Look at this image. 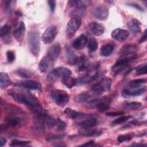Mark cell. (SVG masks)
Returning <instances> with one entry per match:
<instances>
[{
  "instance_id": "41",
  "label": "cell",
  "mask_w": 147,
  "mask_h": 147,
  "mask_svg": "<svg viewBox=\"0 0 147 147\" xmlns=\"http://www.w3.org/2000/svg\"><path fill=\"white\" fill-rule=\"evenodd\" d=\"M132 138L130 134H125V135H121L118 137L117 140L119 142L121 143L125 141H129L131 140Z\"/></svg>"
},
{
  "instance_id": "46",
  "label": "cell",
  "mask_w": 147,
  "mask_h": 147,
  "mask_svg": "<svg viewBox=\"0 0 147 147\" xmlns=\"http://www.w3.org/2000/svg\"><path fill=\"white\" fill-rule=\"evenodd\" d=\"M48 3L49 6L50 10L52 12H53L55 9V7H56V2L53 0H49V1H48Z\"/></svg>"
},
{
  "instance_id": "4",
  "label": "cell",
  "mask_w": 147,
  "mask_h": 147,
  "mask_svg": "<svg viewBox=\"0 0 147 147\" xmlns=\"http://www.w3.org/2000/svg\"><path fill=\"white\" fill-rule=\"evenodd\" d=\"M28 45L30 52L36 57L39 55L40 51V40L38 34L36 32H32L28 36Z\"/></svg>"
},
{
  "instance_id": "29",
  "label": "cell",
  "mask_w": 147,
  "mask_h": 147,
  "mask_svg": "<svg viewBox=\"0 0 147 147\" xmlns=\"http://www.w3.org/2000/svg\"><path fill=\"white\" fill-rule=\"evenodd\" d=\"M65 52L67 59L68 60V63L71 65L76 64L78 59V57L75 55V53L69 48H67Z\"/></svg>"
},
{
  "instance_id": "6",
  "label": "cell",
  "mask_w": 147,
  "mask_h": 147,
  "mask_svg": "<svg viewBox=\"0 0 147 147\" xmlns=\"http://www.w3.org/2000/svg\"><path fill=\"white\" fill-rule=\"evenodd\" d=\"M51 95L54 102L60 106L66 105L69 99L68 94L62 90H53L52 91Z\"/></svg>"
},
{
  "instance_id": "27",
  "label": "cell",
  "mask_w": 147,
  "mask_h": 147,
  "mask_svg": "<svg viewBox=\"0 0 147 147\" xmlns=\"http://www.w3.org/2000/svg\"><path fill=\"white\" fill-rule=\"evenodd\" d=\"M11 83L10 78L7 73L1 72L0 74V87L1 89H5Z\"/></svg>"
},
{
  "instance_id": "33",
  "label": "cell",
  "mask_w": 147,
  "mask_h": 147,
  "mask_svg": "<svg viewBox=\"0 0 147 147\" xmlns=\"http://www.w3.org/2000/svg\"><path fill=\"white\" fill-rule=\"evenodd\" d=\"M146 80L145 79H137L133 80L129 82V87L130 88H136L140 87H141V86L146 83Z\"/></svg>"
},
{
  "instance_id": "42",
  "label": "cell",
  "mask_w": 147,
  "mask_h": 147,
  "mask_svg": "<svg viewBox=\"0 0 147 147\" xmlns=\"http://www.w3.org/2000/svg\"><path fill=\"white\" fill-rule=\"evenodd\" d=\"M64 136L62 134H53V135H51L48 137H47L45 140L47 141H56L58 140L61 139V138H63Z\"/></svg>"
},
{
  "instance_id": "11",
  "label": "cell",
  "mask_w": 147,
  "mask_h": 147,
  "mask_svg": "<svg viewBox=\"0 0 147 147\" xmlns=\"http://www.w3.org/2000/svg\"><path fill=\"white\" fill-rule=\"evenodd\" d=\"M138 51V47L134 44H129L124 45L121 48L119 52V54L121 57H126L135 55Z\"/></svg>"
},
{
  "instance_id": "22",
  "label": "cell",
  "mask_w": 147,
  "mask_h": 147,
  "mask_svg": "<svg viewBox=\"0 0 147 147\" xmlns=\"http://www.w3.org/2000/svg\"><path fill=\"white\" fill-rule=\"evenodd\" d=\"M25 31H26L25 25L23 21H21L19 24L18 27L16 28L13 31L14 36L16 39L19 40L24 36L25 33Z\"/></svg>"
},
{
  "instance_id": "13",
  "label": "cell",
  "mask_w": 147,
  "mask_h": 147,
  "mask_svg": "<svg viewBox=\"0 0 147 147\" xmlns=\"http://www.w3.org/2000/svg\"><path fill=\"white\" fill-rule=\"evenodd\" d=\"M129 36V31L122 29L117 28L113 30L111 32V37L118 41H123L126 40L128 38Z\"/></svg>"
},
{
  "instance_id": "9",
  "label": "cell",
  "mask_w": 147,
  "mask_h": 147,
  "mask_svg": "<svg viewBox=\"0 0 147 147\" xmlns=\"http://www.w3.org/2000/svg\"><path fill=\"white\" fill-rule=\"evenodd\" d=\"M14 86L16 87H21L31 90H40L42 87V86L40 82L33 80H27L17 82L15 83Z\"/></svg>"
},
{
  "instance_id": "21",
  "label": "cell",
  "mask_w": 147,
  "mask_h": 147,
  "mask_svg": "<svg viewBox=\"0 0 147 147\" xmlns=\"http://www.w3.org/2000/svg\"><path fill=\"white\" fill-rule=\"evenodd\" d=\"M76 64L79 71H83L87 70L90 64L88 63L87 57L84 55H82L80 57H78Z\"/></svg>"
},
{
  "instance_id": "17",
  "label": "cell",
  "mask_w": 147,
  "mask_h": 147,
  "mask_svg": "<svg viewBox=\"0 0 147 147\" xmlns=\"http://www.w3.org/2000/svg\"><path fill=\"white\" fill-rule=\"evenodd\" d=\"M78 134L83 137H96L102 134V131L99 129H94L90 128H82L79 130Z\"/></svg>"
},
{
  "instance_id": "23",
  "label": "cell",
  "mask_w": 147,
  "mask_h": 147,
  "mask_svg": "<svg viewBox=\"0 0 147 147\" xmlns=\"http://www.w3.org/2000/svg\"><path fill=\"white\" fill-rule=\"evenodd\" d=\"M114 49V45L111 43H107L102 46L100 49V55L103 57L110 56Z\"/></svg>"
},
{
  "instance_id": "10",
  "label": "cell",
  "mask_w": 147,
  "mask_h": 147,
  "mask_svg": "<svg viewBox=\"0 0 147 147\" xmlns=\"http://www.w3.org/2000/svg\"><path fill=\"white\" fill-rule=\"evenodd\" d=\"M109 9L104 5H98L94 8L92 14L95 18L99 20H105L109 16Z\"/></svg>"
},
{
  "instance_id": "19",
  "label": "cell",
  "mask_w": 147,
  "mask_h": 147,
  "mask_svg": "<svg viewBox=\"0 0 147 147\" xmlns=\"http://www.w3.org/2000/svg\"><path fill=\"white\" fill-rule=\"evenodd\" d=\"M137 58V55H133L129 56L124 57L121 59H119L113 65V68H123L125 67L128 63H129L130 61L136 59Z\"/></svg>"
},
{
  "instance_id": "50",
  "label": "cell",
  "mask_w": 147,
  "mask_h": 147,
  "mask_svg": "<svg viewBox=\"0 0 147 147\" xmlns=\"http://www.w3.org/2000/svg\"><path fill=\"white\" fill-rule=\"evenodd\" d=\"M146 30L145 29V31H144V34L142 35V36L141 37V39L140 40V43H141V42H143L144 41H146Z\"/></svg>"
},
{
  "instance_id": "18",
  "label": "cell",
  "mask_w": 147,
  "mask_h": 147,
  "mask_svg": "<svg viewBox=\"0 0 147 147\" xmlns=\"http://www.w3.org/2000/svg\"><path fill=\"white\" fill-rule=\"evenodd\" d=\"M128 27L130 32H131V33L134 35L138 34L141 32V23L136 18H132L130 20L128 24Z\"/></svg>"
},
{
  "instance_id": "48",
  "label": "cell",
  "mask_w": 147,
  "mask_h": 147,
  "mask_svg": "<svg viewBox=\"0 0 147 147\" xmlns=\"http://www.w3.org/2000/svg\"><path fill=\"white\" fill-rule=\"evenodd\" d=\"M128 5L129 6H130L133 7H134L136 8L137 10H138L140 11H143V9L138 4H136V3H128Z\"/></svg>"
},
{
  "instance_id": "15",
  "label": "cell",
  "mask_w": 147,
  "mask_h": 147,
  "mask_svg": "<svg viewBox=\"0 0 147 147\" xmlns=\"http://www.w3.org/2000/svg\"><path fill=\"white\" fill-rule=\"evenodd\" d=\"M61 49L60 44L56 42L49 48L47 52V56L55 61L60 55Z\"/></svg>"
},
{
  "instance_id": "26",
  "label": "cell",
  "mask_w": 147,
  "mask_h": 147,
  "mask_svg": "<svg viewBox=\"0 0 147 147\" xmlns=\"http://www.w3.org/2000/svg\"><path fill=\"white\" fill-rule=\"evenodd\" d=\"M64 113L68 117L72 118V119H76L77 118H79L81 117H83L84 115V113L79 111H77L75 110H73L71 108L67 107L65 109L64 111Z\"/></svg>"
},
{
  "instance_id": "32",
  "label": "cell",
  "mask_w": 147,
  "mask_h": 147,
  "mask_svg": "<svg viewBox=\"0 0 147 147\" xmlns=\"http://www.w3.org/2000/svg\"><path fill=\"white\" fill-rule=\"evenodd\" d=\"M87 47L89 51L91 52H94L96 51L98 47V44L96 39L92 37H90L89 38H88V42H87Z\"/></svg>"
},
{
  "instance_id": "34",
  "label": "cell",
  "mask_w": 147,
  "mask_h": 147,
  "mask_svg": "<svg viewBox=\"0 0 147 147\" xmlns=\"http://www.w3.org/2000/svg\"><path fill=\"white\" fill-rule=\"evenodd\" d=\"M17 74L20 76L24 78H29L33 75V74L31 71L24 68L18 69L17 70Z\"/></svg>"
},
{
  "instance_id": "31",
  "label": "cell",
  "mask_w": 147,
  "mask_h": 147,
  "mask_svg": "<svg viewBox=\"0 0 147 147\" xmlns=\"http://www.w3.org/2000/svg\"><path fill=\"white\" fill-rule=\"evenodd\" d=\"M65 127L66 123L65 122L59 118H53L52 127H55V129L57 131H62L65 128Z\"/></svg>"
},
{
  "instance_id": "45",
  "label": "cell",
  "mask_w": 147,
  "mask_h": 147,
  "mask_svg": "<svg viewBox=\"0 0 147 147\" xmlns=\"http://www.w3.org/2000/svg\"><path fill=\"white\" fill-rule=\"evenodd\" d=\"M145 123H146V121H140L137 119H134L129 122V125H135V126H140V125H142Z\"/></svg>"
},
{
  "instance_id": "2",
  "label": "cell",
  "mask_w": 147,
  "mask_h": 147,
  "mask_svg": "<svg viewBox=\"0 0 147 147\" xmlns=\"http://www.w3.org/2000/svg\"><path fill=\"white\" fill-rule=\"evenodd\" d=\"M111 84L112 80L110 78H103L92 85L91 87V91L95 94L100 95L109 91L111 88Z\"/></svg>"
},
{
  "instance_id": "14",
  "label": "cell",
  "mask_w": 147,
  "mask_h": 147,
  "mask_svg": "<svg viewBox=\"0 0 147 147\" xmlns=\"http://www.w3.org/2000/svg\"><path fill=\"white\" fill-rule=\"evenodd\" d=\"M88 29L90 32L95 36H101L105 32V29L103 25L96 22L90 23L88 25Z\"/></svg>"
},
{
  "instance_id": "8",
  "label": "cell",
  "mask_w": 147,
  "mask_h": 147,
  "mask_svg": "<svg viewBox=\"0 0 147 147\" xmlns=\"http://www.w3.org/2000/svg\"><path fill=\"white\" fill-rule=\"evenodd\" d=\"M82 24V21L80 18L73 17L67 24L66 34L68 37L73 36L76 32L79 29Z\"/></svg>"
},
{
  "instance_id": "38",
  "label": "cell",
  "mask_w": 147,
  "mask_h": 147,
  "mask_svg": "<svg viewBox=\"0 0 147 147\" xmlns=\"http://www.w3.org/2000/svg\"><path fill=\"white\" fill-rule=\"evenodd\" d=\"M29 144H30L29 141L14 140L10 144V146H26V145H28Z\"/></svg>"
},
{
  "instance_id": "1",
  "label": "cell",
  "mask_w": 147,
  "mask_h": 147,
  "mask_svg": "<svg viewBox=\"0 0 147 147\" xmlns=\"http://www.w3.org/2000/svg\"><path fill=\"white\" fill-rule=\"evenodd\" d=\"M9 95L16 102L28 106L35 114H38L42 111L41 105L37 98L25 91L11 89L7 91Z\"/></svg>"
},
{
  "instance_id": "35",
  "label": "cell",
  "mask_w": 147,
  "mask_h": 147,
  "mask_svg": "<svg viewBox=\"0 0 147 147\" xmlns=\"http://www.w3.org/2000/svg\"><path fill=\"white\" fill-rule=\"evenodd\" d=\"M141 103L138 102H127L123 105V107L127 109H136L141 106Z\"/></svg>"
},
{
  "instance_id": "3",
  "label": "cell",
  "mask_w": 147,
  "mask_h": 147,
  "mask_svg": "<svg viewBox=\"0 0 147 147\" xmlns=\"http://www.w3.org/2000/svg\"><path fill=\"white\" fill-rule=\"evenodd\" d=\"M71 71L68 68L64 67H59L51 71L47 77V79L49 82H55L59 78H63L65 76L71 75Z\"/></svg>"
},
{
  "instance_id": "24",
  "label": "cell",
  "mask_w": 147,
  "mask_h": 147,
  "mask_svg": "<svg viewBox=\"0 0 147 147\" xmlns=\"http://www.w3.org/2000/svg\"><path fill=\"white\" fill-rule=\"evenodd\" d=\"M61 82L63 84L68 88H72L78 83V80L71 76V75L65 76L61 78Z\"/></svg>"
},
{
  "instance_id": "44",
  "label": "cell",
  "mask_w": 147,
  "mask_h": 147,
  "mask_svg": "<svg viewBox=\"0 0 147 147\" xmlns=\"http://www.w3.org/2000/svg\"><path fill=\"white\" fill-rule=\"evenodd\" d=\"M125 114V112L123 111H108L106 113V115L108 117H116L119 115H122Z\"/></svg>"
},
{
  "instance_id": "5",
  "label": "cell",
  "mask_w": 147,
  "mask_h": 147,
  "mask_svg": "<svg viewBox=\"0 0 147 147\" xmlns=\"http://www.w3.org/2000/svg\"><path fill=\"white\" fill-rule=\"evenodd\" d=\"M111 102V99L109 97H102L90 100L88 103L91 108H95L100 111H104L109 109Z\"/></svg>"
},
{
  "instance_id": "39",
  "label": "cell",
  "mask_w": 147,
  "mask_h": 147,
  "mask_svg": "<svg viewBox=\"0 0 147 147\" xmlns=\"http://www.w3.org/2000/svg\"><path fill=\"white\" fill-rule=\"evenodd\" d=\"M146 90V86H144V87H140L138 89L133 91L131 92L130 91V96H138V95H140L141 94H142L143 93H144Z\"/></svg>"
},
{
  "instance_id": "52",
  "label": "cell",
  "mask_w": 147,
  "mask_h": 147,
  "mask_svg": "<svg viewBox=\"0 0 147 147\" xmlns=\"http://www.w3.org/2000/svg\"><path fill=\"white\" fill-rule=\"evenodd\" d=\"M15 14H16V16H18V17H21V16H22V13H21V11H18V10H17V11H15Z\"/></svg>"
},
{
  "instance_id": "37",
  "label": "cell",
  "mask_w": 147,
  "mask_h": 147,
  "mask_svg": "<svg viewBox=\"0 0 147 147\" xmlns=\"http://www.w3.org/2000/svg\"><path fill=\"white\" fill-rule=\"evenodd\" d=\"M131 118V116L130 115H124V116H121L118 118H117L116 119H115L114 121H113L111 123L112 125H119L120 123H122L126 121H127L128 119H129L130 118Z\"/></svg>"
},
{
  "instance_id": "20",
  "label": "cell",
  "mask_w": 147,
  "mask_h": 147,
  "mask_svg": "<svg viewBox=\"0 0 147 147\" xmlns=\"http://www.w3.org/2000/svg\"><path fill=\"white\" fill-rule=\"evenodd\" d=\"M96 123V119L93 117L90 116L79 122L78 123V125L82 128H90L95 126Z\"/></svg>"
},
{
  "instance_id": "40",
  "label": "cell",
  "mask_w": 147,
  "mask_h": 147,
  "mask_svg": "<svg viewBox=\"0 0 147 147\" xmlns=\"http://www.w3.org/2000/svg\"><path fill=\"white\" fill-rule=\"evenodd\" d=\"M6 57L9 63H13L16 59L15 53L12 51H8L6 52Z\"/></svg>"
},
{
  "instance_id": "28",
  "label": "cell",
  "mask_w": 147,
  "mask_h": 147,
  "mask_svg": "<svg viewBox=\"0 0 147 147\" xmlns=\"http://www.w3.org/2000/svg\"><path fill=\"white\" fill-rule=\"evenodd\" d=\"M21 123V119L17 117H11L6 119L5 123L4 125L5 127H15L18 126Z\"/></svg>"
},
{
  "instance_id": "47",
  "label": "cell",
  "mask_w": 147,
  "mask_h": 147,
  "mask_svg": "<svg viewBox=\"0 0 147 147\" xmlns=\"http://www.w3.org/2000/svg\"><path fill=\"white\" fill-rule=\"evenodd\" d=\"M122 96L125 98H129L130 97V91L127 89H124L122 92Z\"/></svg>"
},
{
  "instance_id": "12",
  "label": "cell",
  "mask_w": 147,
  "mask_h": 147,
  "mask_svg": "<svg viewBox=\"0 0 147 147\" xmlns=\"http://www.w3.org/2000/svg\"><path fill=\"white\" fill-rule=\"evenodd\" d=\"M53 64L54 61L47 55L41 59L38 64V67L42 72H47L52 68Z\"/></svg>"
},
{
  "instance_id": "51",
  "label": "cell",
  "mask_w": 147,
  "mask_h": 147,
  "mask_svg": "<svg viewBox=\"0 0 147 147\" xmlns=\"http://www.w3.org/2000/svg\"><path fill=\"white\" fill-rule=\"evenodd\" d=\"M6 142V140L5 138L1 137L0 138V146L2 147L3 145H5Z\"/></svg>"
},
{
  "instance_id": "36",
  "label": "cell",
  "mask_w": 147,
  "mask_h": 147,
  "mask_svg": "<svg viewBox=\"0 0 147 147\" xmlns=\"http://www.w3.org/2000/svg\"><path fill=\"white\" fill-rule=\"evenodd\" d=\"M11 27L10 25H8V24H5L3 26H2L1 28V30H0V34H1V37L2 38L3 37H6L9 33H10V30H11Z\"/></svg>"
},
{
  "instance_id": "30",
  "label": "cell",
  "mask_w": 147,
  "mask_h": 147,
  "mask_svg": "<svg viewBox=\"0 0 147 147\" xmlns=\"http://www.w3.org/2000/svg\"><path fill=\"white\" fill-rule=\"evenodd\" d=\"M91 97L92 95L89 92H83L76 95L75 100L77 102H85L89 100Z\"/></svg>"
},
{
  "instance_id": "7",
  "label": "cell",
  "mask_w": 147,
  "mask_h": 147,
  "mask_svg": "<svg viewBox=\"0 0 147 147\" xmlns=\"http://www.w3.org/2000/svg\"><path fill=\"white\" fill-rule=\"evenodd\" d=\"M58 33L56 25H52L48 27L42 35V40L45 44H51L53 41Z\"/></svg>"
},
{
  "instance_id": "43",
  "label": "cell",
  "mask_w": 147,
  "mask_h": 147,
  "mask_svg": "<svg viewBox=\"0 0 147 147\" xmlns=\"http://www.w3.org/2000/svg\"><path fill=\"white\" fill-rule=\"evenodd\" d=\"M136 72L138 75H145L147 72V67L146 64H144L142 66L138 67L136 69Z\"/></svg>"
},
{
  "instance_id": "49",
  "label": "cell",
  "mask_w": 147,
  "mask_h": 147,
  "mask_svg": "<svg viewBox=\"0 0 147 147\" xmlns=\"http://www.w3.org/2000/svg\"><path fill=\"white\" fill-rule=\"evenodd\" d=\"M97 144H95L94 141H90L88 142H86L85 144H82L81 146H97Z\"/></svg>"
},
{
  "instance_id": "16",
  "label": "cell",
  "mask_w": 147,
  "mask_h": 147,
  "mask_svg": "<svg viewBox=\"0 0 147 147\" xmlns=\"http://www.w3.org/2000/svg\"><path fill=\"white\" fill-rule=\"evenodd\" d=\"M87 36L84 34H80L72 42V46L76 49H82L84 48L87 44Z\"/></svg>"
},
{
  "instance_id": "25",
  "label": "cell",
  "mask_w": 147,
  "mask_h": 147,
  "mask_svg": "<svg viewBox=\"0 0 147 147\" xmlns=\"http://www.w3.org/2000/svg\"><path fill=\"white\" fill-rule=\"evenodd\" d=\"M90 1L84 0H71L69 2L71 6L74 7L76 9H85L86 6L91 3Z\"/></svg>"
}]
</instances>
